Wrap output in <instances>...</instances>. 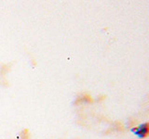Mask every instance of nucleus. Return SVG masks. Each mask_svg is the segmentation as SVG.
<instances>
[{
    "label": "nucleus",
    "mask_w": 149,
    "mask_h": 139,
    "mask_svg": "<svg viewBox=\"0 0 149 139\" xmlns=\"http://www.w3.org/2000/svg\"><path fill=\"white\" fill-rule=\"evenodd\" d=\"M132 132L140 138H143L148 134V123H143L137 128H132Z\"/></svg>",
    "instance_id": "1"
}]
</instances>
